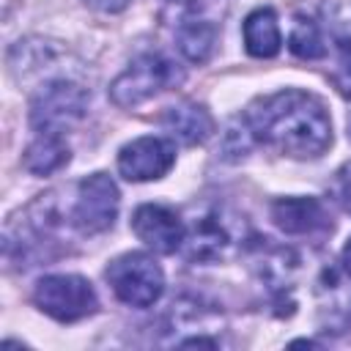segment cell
<instances>
[{
    "label": "cell",
    "instance_id": "obj_1",
    "mask_svg": "<svg viewBox=\"0 0 351 351\" xmlns=\"http://www.w3.org/2000/svg\"><path fill=\"white\" fill-rule=\"evenodd\" d=\"M250 134L293 159H315L332 145V121L324 101L307 90L285 88L252 101L244 112Z\"/></svg>",
    "mask_w": 351,
    "mask_h": 351
},
{
    "label": "cell",
    "instance_id": "obj_2",
    "mask_svg": "<svg viewBox=\"0 0 351 351\" xmlns=\"http://www.w3.org/2000/svg\"><path fill=\"white\" fill-rule=\"evenodd\" d=\"M184 80V71L167 60L165 55L156 52H145L140 58H134L110 85V99L118 107H137L148 99H154L156 93L176 88Z\"/></svg>",
    "mask_w": 351,
    "mask_h": 351
},
{
    "label": "cell",
    "instance_id": "obj_3",
    "mask_svg": "<svg viewBox=\"0 0 351 351\" xmlns=\"http://www.w3.org/2000/svg\"><path fill=\"white\" fill-rule=\"evenodd\" d=\"M88 110V90L71 80L47 82L30 101V123L38 134H63L82 121Z\"/></svg>",
    "mask_w": 351,
    "mask_h": 351
},
{
    "label": "cell",
    "instance_id": "obj_4",
    "mask_svg": "<svg viewBox=\"0 0 351 351\" xmlns=\"http://www.w3.org/2000/svg\"><path fill=\"white\" fill-rule=\"evenodd\" d=\"M104 277L112 293L129 307H151L165 291V274L159 263L145 252H126L115 258Z\"/></svg>",
    "mask_w": 351,
    "mask_h": 351
},
{
    "label": "cell",
    "instance_id": "obj_5",
    "mask_svg": "<svg viewBox=\"0 0 351 351\" xmlns=\"http://www.w3.org/2000/svg\"><path fill=\"white\" fill-rule=\"evenodd\" d=\"M33 302L41 313L60 324H71L96 313L99 299L93 285L80 274H47L36 282Z\"/></svg>",
    "mask_w": 351,
    "mask_h": 351
},
{
    "label": "cell",
    "instance_id": "obj_6",
    "mask_svg": "<svg viewBox=\"0 0 351 351\" xmlns=\"http://www.w3.org/2000/svg\"><path fill=\"white\" fill-rule=\"evenodd\" d=\"M118 214V186L107 173H93L77 184V197L71 206V225L80 233H104L112 228Z\"/></svg>",
    "mask_w": 351,
    "mask_h": 351
},
{
    "label": "cell",
    "instance_id": "obj_7",
    "mask_svg": "<svg viewBox=\"0 0 351 351\" xmlns=\"http://www.w3.org/2000/svg\"><path fill=\"white\" fill-rule=\"evenodd\" d=\"M176 165V148L162 137H137L126 143L118 154V170L129 181L162 178Z\"/></svg>",
    "mask_w": 351,
    "mask_h": 351
},
{
    "label": "cell",
    "instance_id": "obj_8",
    "mask_svg": "<svg viewBox=\"0 0 351 351\" xmlns=\"http://www.w3.org/2000/svg\"><path fill=\"white\" fill-rule=\"evenodd\" d=\"M132 230L140 241H145L151 250L165 252V255L181 250L184 239H186V228H184L181 217L173 208L156 206V203H145L134 211Z\"/></svg>",
    "mask_w": 351,
    "mask_h": 351
},
{
    "label": "cell",
    "instance_id": "obj_9",
    "mask_svg": "<svg viewBox=\"0 0 351 351\" xmlns=\"http://www.w3.org/2000/svg\"><path fill=\"white\" fill-rule=\"evenodd\" d=\"M271 219L291 236H313L332 228L321 200L315 197H280L271 203Z\"/></svg>",
    "mask_w": 351,
    "mask_h": 351
},
{
    "label": "cell",
    "instance_id": "obj_10",
    "mask_svg": "<svg viewBox=\"0 0 351 351\" xmlns=\"http://www.w3.org/2000/svg\"><path fill=\"white\" fill-rule=\"evenodd\" d=\"M159 123L167 132V137L181 145H197V143L208 140L214 132V121H211L208 110L195 101H181V104L167 107L162 112Z\"/></svg>",
    "mask_w": 351,
    "mask_h": 351
},
{
    "label": "cell",
    "instance_id": "obj_11",
    "mask_svg": "<svg viewBox=\"0 0 351 351\" xmlns=\"http://www.w3.org/2000/svg\"><path fill=\"white\" fill-rule=\"evenodd\" d=\"M233 244V236H230V228L222 217L211 214V217H203L200 222H195V228L186 233L184 239V247H186V255L192 261H206V258H219L228 247Z\"/></svg>",
    "mask_w": 351,
    "mask_h": 351
},
{
    "label": "cell",
    "instance_id": "obj_12",
    "mask_svg": "<svg viewBox=\"0 0 351 351\" xmlns=\"http://www.w3.org/2000/svg\"><path fill=\"white\" fill-rule=\"evenodd\" d=\"M282 36L277 25V14L271 8H255L244 19V47L252 58H274L280 52Z\"/></svg>",
    "mask_w": 351,
    "mask_h": 351
},
{
    "label": "cell",
    "instance_id": "obj_13",
    "mask_svg": "<svg viewBox=\"0 0 351 351\" xmlns=\"http://www.w3.org/2000/svg\"><path fill=\"white\" fill-rule=\"evenodd\" d=\"M176 44L186 60L206 63L208 55L214 52V44H217V27L208 19H197V16L184 19L176 30Z\"/></svg>",
    "mask_w": 351,
    "mask_h": 351
},
{
    "label": "cell",
    "instance_id": "obj_14",
    "mask_svg": "<svg viewBox=\"0 0 351 351\" xmlns=\"http://www.w3.org/2000/svg\"><path fill=\"white\" fill-rule=\"evenodd\" d=\"M69 162V145L60 134H38L25 151V167L36 176H47L60 170Z\"/></svg>",
    "mask_w": 351,
    "mask_h": 351
},
{
    "label": "cell",
    "instance_id": "obj_15",
    "mask_svg": "<svg viewBox=\"0 0 351 351\" xmlns=\"http://www.w3.org/2000/svg\"><path fill=\"white\" fill-rule=\"evenodd\" d=\"M288 49L302 58V60H318L326 55V44H324V36L318 30V25L313 19H296L293 27H291V36H288Z\"/></svg>",
    "mask_w": 351,
    "mask_h": 351
},
{
    "label": "cell",
    "instance_id": "obj_16",
    "mask_svg": "<svg viewBox=\"0 0 351 351\" xmlns=\"http://www.w3.org/2000/svg\"><path fill=\"white\" fill-rule=\"evenodd\" d=\"M332 85L340 90V96L351 99V38L337 41V60L332 69Z\"/></svg>",
    "mask_w": 351,
    "mask_h": 351
},
{
    "label": "cell",
    "instance_id": "obj_17",
    "mask_svg": "<svg viewBox=\"0 0 351 351\" xmlns=\"http://www.w3.org/2000/svg\"><path fill=\"white\" fill-rule=\"evenodd\" d=\"M329 197L343 208L351 211V162H346L329 181Z\"/></svg>",
    "mask_w": 351,
    "mask_h": 351
},
{
    "label": "cell",
    "instance_id": "obj_18",
    "mask_svg": "<svg viewBox=\"0 0 351 351\" xmlns=\"http://www.w3.org/2000/svg\"><path fill=\"white\" fill-rule=\"evenodd\" d=\"M90 8L96 11H104V14H115V11H123L132 0H85Z\"/></svg>",
    "mask_w": 351,
    "mask_h": 351
},
{
    "label": "cell",
    "instance_id": "obj_19",
    "mask_svg": "<svg viewBox=\"0 0 351 351\" xmlns=\"http://www.w3.org/2000/svg\"><path fill=\"white\" fill-rule=\"evenodd\" d=\"M343 269L351 274V239H348L346 247H343Z\"/></svg>",
    "mask_w": 351,
    "mask_h": 351
}]
</instances>
